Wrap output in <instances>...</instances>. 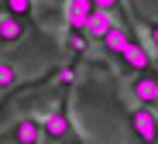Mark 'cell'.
Masks as SVG:
<instances>
[{"instance_id": "cell-10", "label": "cell", "mask_w": 158, "mask_h": 144, "mask_svg": "<svg viewBox=\"0 0 158 144\" xmlns=\"http://www.w3.org/2000/svg\"><path fill=\"white\" fill-rule=\"evenodd\" d=\"M0 17H14L21 24L35 21V0H0Z\"/></svg>"}, {"instance_id": "cell-9", "label": "cell", "mask_w": 158, "mask_h": 144, "mask_svg": "<svg viewBox=\"0 0 158 144\" xmlns=\"http://www.w3.org/2000/svg\"><path fill=\"white\" fill-rule=\"evenodd\" d=\"M131 10H134V21H138V27L144 31V45H148V51H151V62L158 65V17H148V14H141L134 4H131Z\"/></svg>"}, {"instance_id": "cell-12", "label": "cell", "mask_w": 158, "mask_h": 144, "mask_svg": "<svg viewBox=\"0 0 158 144\" xmlns=\"http://www.w3.org/2000/svg\"><path fill=\"white\" fill-rule=\"evenodd\" d=\"M45 79H52V76H45ZM45 79H38V82H28V86H21V82H17L10 93H0V120H4V113H7V106L14 103V96H17V93H24V89H35V86H41Z\"/></svg>"}, {"instance_id": "cell-5", "label": "cell", "mask_w": 158, "mask_h": 144, "mask_svg": "<svg viewBox=\"0 0 158 144\" xmlns=\"http://www.w3.org/2000/svg\"><path fill=\"white\" fill-rule=\"evenodd\" d=\"M131 96L138 100V106H158V69H148V72H138L131 79Z\"/></svg>"}, {"instance_id": "cell-6", "label": "cell", "mask_w": 158, "mask_h": 144, "mask_svg": "<svg viewBox=\"0 0 158 144\" xmlns=\"http://www.w3.org/2000/svg\"><path fill=\"white\" fill-rule=\"evenodd\" d=\"M93 14H96L93 0H65V24L72 27V31H83Z\"/></svg>"}, {"instance_id": "cell-2", "label": "cell", "mask_w": 158, "mask_h": 144, "mask_svg": "<svg viewBox=\"0 0 158 144\" xmlns=\"http://www.w3.org/2000/svg\"><path fill=\"white\" fill-rule=\"evenodd\" d=\"M127 127L138 144H158V113L151 106H131L127 110Z\"/></svg>"}, {"instance_id": "cell-8", "label": "cell", "mask_w": 158, "mask_h": 144, "mask_svg": "<svg viewBox=\"0 0 158 144\" xmlns=\"http://www.w3.org/2000/svg\"><path fill=\"white\" fill-rule=\"evenodd\" d=\"M24 38H28V24L14 17H0V48H17Z\"/></svg>"}, {"instance_id": "cell-14", "label": "cell", "mask_w": 158, "mask_h": 144, "mask_svg": "<svg viewBox=\"0 0 158 144\" xmlns=\"http://www.w3.org/2000/svg\"><path fill=\"white\" fill-rule=\"evenodd\" d=\"M93 7H96V10H110V14H114V10L120 7V0H93Z\"/></svg>"}, {"instance_id": "cell-15", "label": "cell", "mask_w": 158, "mask_h": 144, "mask_svg": "<svg viewBox=\"0 0 158 144\" xmlns=\"http://www.w3.org/2000/svg\"><path fill=\"white\" fill-rule=\"evenodd\" d=\"M62 144H86V137H79V134H72L69 141H62Z\"/></svg>"}, {"instance_id": "cell-1", "label": "cell", "mask_w": 158, "mask_h": 144, "mask_svg": "<svg viewBox=\"0 0 158 144\" xmlns=\"http://www.w3.org/2000/svg\"><path fill=\"white\" fill-rule=\"evenodd\" d=\"M72 134H76V127H72V117H69V100H59L55 106H52V113L41 120V141L62 144Z\"/></svg>"}, {"instance_id": "cell-11", "label": "cell", "mask_w": 158, "mask_h": 144, "mask_svg": "<svg viewBox=\"0 0 158 144\" xmlns=\"http://www.w3.org/2000/svg\"><path fill=\"white\" fill-rule=\"evenodd\" d=\"M114 24H117V21H114V14H110V10H96V14H93V17L86 21V27H83V35H86L89 41H100V38L107 35V31H110Z\"/></svg>"}, {"instance_id": "cell-7", "label": "cell", "mask_w": 158, "mask_h": 144, "mask_svg": "<svg viewBox=\"0 0 158 144\" xmlns=\"http://www.w3.org/2000/svg\"><path fill=\"white\" fill-rule=\"evenodd\" d=\"M131 38H134V35H131V31H127L124 24H114V27H110V31L103 35V38H100L96 45H103V51H107L110 59H120V55H124V48H127V41H131Z\"/></svg>"}, {"instance_id": "cell-4", "label": "cell", "mask_w": 158, "mask_h": 144, "mask_svg": "<svg viewBox=\"0 0 158 144\" xmlns=\"http://www.w3.org/2000/svg\"><path fill=\"white\" fill-rule=\"evenodd\" d=\"M120 69L127 72V76H138V72H148V69H155V62H151V51H148V45L141 41V38H131L127 41V48H124V55H120Z\"/></svg>"}, {"instance_id": "cell-13", "label": "cell", "mask_w": 158, "mask_h": 144, "mask_svg": "<svg viewBox=\"0 0 158 144\" xmlns=\"http://www.w3.org/2000/svg\"><path fill=\"white\" fill-rule=\"evenodd\" d=\"M65 45H69V51H72V55H86V48H89V38H86L83 31H72V27H69Z\"/></svg>"}, {"instance_id": "cell-3", "label": "cell", "mask_w": 158, "mask_h": 144, "mask_svg": "<svg viewBox=\"0 0 158 144\" xmlns=\"http://www.w3.org/2000/svg\"><path fill=\"white\" fill-rule=\"evenodd\" d=\"M4 144H41V117H17L4 134Z\"/></svg>"}]
</instances>
